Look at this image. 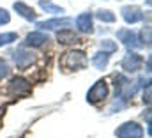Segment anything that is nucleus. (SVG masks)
Masks as SVG:
<instances>
[{
  "label": "nucleus",
  "instance_id": "obj_12",
  "mask_svg": "<svg viewBox=\"0 0 152 138\" xmlns=\"http://www.w3.org/2000/svg\"><path fill=\"white\" fill-rule=\"evenodd\" d=\"M108 60H110V53L108 51H97L92 57V64H94V68H97V69H104L108 66Z\"/></svg>",
  "mask_w": 152,
  "mask_h": 138
},
{
  "label": "nucleus",
  "instance_id": "obj_14",
  "mask_svg": "<svg viewBox=\"0 0 152 138\" xmlns=\"http://www.w3.org/2000/svg\"><path fill=\"white\" fill-rule=\"evenodd\" d=\"M57 39H58V43H62V44H69V43H76V41H78L76 34L73 32V30H69V29H62V30H58Z\"/></svg>",
  "mask_w": 152,
  "mask_h": 138
},
{
  "label": "nucleus",
  "instance_id": "obj_13",
  "mask_svg": "<svg viewBox=\"0 0 152 138\" xmlns=\"http://www.w3.org/2000/svg\"><path fill=\"white\" fill-rule=\"evenodd\" d=\"M48 41V35H44L42 32H30L27 35V44L28 46H42L44 43Z\"/></svg>",
  "mask_w": 152,
  "mask_h": 138
},
{
  "label": "nucleus",
  "instance_id": "obj_16",
  "mask_svg": "<svg viewBox=\"0 0 152 138\" xmlns=\"http://www.w3.org/2000/svg\"><path fill=\"white\" fill-rule=\"evenodd\" d=\"M97 18L101 21H106V23H113L115 21V14L112 11H97Z\"/></svg>",
  "mask_w": 152,
  "mask_h": 138
},
{
  "label": "nucleus",
  "instance_id": "obj_3",
  "mask_svg": "<svg viewBox=\"0 0 152 138\" xmlns=\"http://www.w3.org/2000/svg\"><path fill=\"white\" fill-rule=\"evenodd\" d=\"M117 37L129 48V50H134V48H142L143 46V41L140 39V35L133 30H127V29H120L117 32Z\"/></svg>",
  "mask_w": 152,
  "mask_h": 138
},
{
  "label": "nucleus",
  "instance_id": "obj_8",
  "mask_svg": "<svg viewBox=\"0 0 152 138\" xmlns=\"http://www.w3.org/2000/svg\"><path fill=\"white\" fill-rule=\"evenodd\" d=\"M14 62H16V66L20 69H27L32 62H34V55L28 53V51H25L23 48H20V50H16V53H14Z\"/></svg>",
  "mask_w": 152,
  "mask_h": 138
},
{
  "label": "nucleus",
  "instance_id": "obj_4",
  "mask_svg": "<svg viewBox=\"0 0 152 138\" xmlns=\"http://www.w3.org/2000/svg\"><path fill=\"white\" fill-rule=\"evenodd\" d=\"M108 96V85H106V81L104 80H99V81H96L94 83V87L88 90V94H87V99H88V103H101L104 98Z\"/></svg>",
  "mask_w": 152,
  "mask_h": 138
},
{
  "label": "nucleus",
  "instance_id": "obj_7",
  "mask_svg": "<svg viewBox=\"0 0 152 138\" xmlns=\"http://www.w3.org/2000/svg\"><path fill=\"white\" fill-rule=\"evenodd\" d=\"M75 23L71 18H55V20H48V21H39L37 27L44 29V30H53V29H60V27H67Z\"/></svg>",
  "mask_w": 152,
  "mask_h": 138
},
{
  "label": "nucleus",
  "instance_id": "obj_9",
  "mask_svg": "<svg viewBox=\"0 0 152 138\" xmlns=\"http://www.w3.org/2000/svg\"><path fill=\"white\" fill-rule=\"evenodd\" d=\"M76 27L80 32H85V34H92L94 29H92V14L90 12H83L76 18Z\"/></svg>",
  "mask_w": 152,
  "mask_h": 138
},
{
  "label": "nucleus",
  "instance_id": "obj_1",
  "mask_svg": "<svg viewBox=\"0 0 152 138\" xmlns=\"http://www.w3.org/2000/svg\"><path fill=\"white\" fill-rule=\"evenodd\" d=\"M62 66L66 69H83L87 66V57L83 51H67L64 57H62Z\"/></svg>",
  "mask_w": 152,
  "mask_h": 138
},
{
  "label": "nucleus",
  "instance_id": "obj_2",
  "mask_svg": "<svg viewBox=\"0 0 152 138\" xmlns=\"http://www.w3.org/2000/svg\"><path fill=\"white\" fill-rule=\"evenodd\" d=\"M115 135L117 138H143V129L136 122H126L115 131Z\"/></svg>",
  "mask_w": 152,
  "mask_h": 138
},
{
  "label": "nucleus",
  "instance_id": "obj_5",
  "mask_svg": "<svg viewBox=\"0 0 152 138\" xmlns=\"http://www.w3.org/2000/svg\"><path fill=\"white\" fill-rule=\"evenodd\" d=\"M142 64H143V59H142L138 53L129 51V53L124 57V60H122V69H124L126 73H136L138 69L142 68Z\"/></svg>",
  "mask_w": 152,
  "mask_h": 138
},
{
  "label": "nucleus",
  "instance_id": "obj_11",
  "mask_svg": "<svg viewBox=\"0 0 152 138\" xmlns=\"http://www.w3.org/2000/svg\"><path fill=\"white\" fill-rule=\"evenodd\" d=\"M14 9L18 11V14H21L28 21H36V11L30 5H27L25 2H14Z\"/></svg>",
  "mask_w": 152,
  "mask_h": 138
},
{
  "label": "nucleus",
  "instance_id": "obj_18",
  "mask_svg": "<svg viewBox=\"0 0 152 138\" xmlns=\"http://www.w3.org/2000/svg\"><path fill=\"white\" fill-rule=\"evenodd\" d=\"M101 48L106 50V51H115L117 50V44H115L113 41H103L101 43Z\"/></svg>",
  "mask_w": 152,
  "mask_h": 138
},
{
  "label": "nucleus",
  "instance_id": "obj_15",
  "mask_svg": "<svg viewBox=\"0 0 152 138\" xmlns=\"http://www.w3.org/2000/svg\"><path fill=\"white\" fill-rule=\"evenodd\" d=\"M39 5H41L44 11L53 12V14H60V12H64V9H62V7H58V5H55V4H51V2H48V0H41V2H39Z\"/></svg>",
  "mask_w": 152,
  "mask_h": 138
},
{
  "label": "nucleus",
  "instance_id": "obj_10",
  "mask_svg": "<svg viewBox=\"0 0 152 138\" xmlns=\"http://www.w3.org/2000/svg\"><path fill=\"white\" fill-rule=\"evenodd\" d=\"M30 89H32V85L25 78H12L11 80V90L14 94H27V92H30Z\"/></svg>",
  "mask_w": 152,
  "mask_h": 138
},
{
  "label": "nucleus",
  "instance_id": "obj_20",
  "mask_svg": "<svg viewBox=\"0 0 152 138\" xmlns=\"http://www.w3.org/2000/svg\"><path fill=\"white\" fill-rule=\"evenodd\" d=\"M9 20H11L9 12H7L5 9H0V25H4V23H9Z\"/></svg>",
  "mask_w": 152,
  "mask_h": 138
},
{
  "label": "nucleus",
  "instance_id": "obj_17",
  "mask_svg": "<svg viewBox=\"0 0 152 138\" xmlns=\"http://www.w3.org/2000/svg\"><path fill=\"white\" fill-rule=\"evenodd\" d=\"M18 39V34H14V32H9V34H0V46H4V44H11L12 41H16Z\"/></svg>",
  "mask_w": 152,
  "mask_h": 138
},
{
  "label": "nucleus",
  "instance_id": "obj_19",
  "mask_svg": "<svg viewBox=\"0 0 152 138\" xmlns=\"http://www.w3.org/2000/svg\"><path fill=\"white\" fill-rule=\"evenodd\" d=\"M7 73H9V68H7L5 60H4V59H0V80H2L4 76H7Z\"/></svg>",
  "mask_w": 152,
  "mask_h": 138
},
{
  "label": "nucleus",
  "instance_id": "obj_21",
  "mask_svg": "<svg viewBox=\"0 0 152 138\" xmlns=\"http://www.w3.org/2000/svg\"><path fill=\"white\" fill-rule=\"evenodd\" d=\"M143 101L149 104L151 103V85H147V90L143 92Z\"/></svg>",
  "mask_w": 152,
  "mask_h": 138
},
{
  "label": "nucleus",
  "instance_id": "obj_6",
  "mask_svg": "<svg viewBox=\"0 0 152 138\" xmlns=\"http://www.w3.org/2000/svg\"><path fill=\"white\" fill-rule=\"evenodd\" d=\"M122 18L126 20V23H138L143 20V12L138 9V7H131V5H126L122 7Z\"/></svg>",
  "mask_w": 152,
  "mask_h": 138
}]
</instances>
